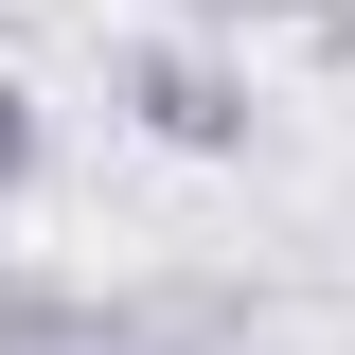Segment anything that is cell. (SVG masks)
<instances>
[{"instance_id":"6da1fadb","label":"cell","mask_w":355,"mask_h":355,"mask_svg":"<svg viewBox=\"0 0 355 355\" xmlns=\"http://www.w3.org/2000/svg\"><path fill=\"white\" fill-rule=\"evenodd\" d=\"M107 107H125L160 160H249L266 142V89L231 36H178V18H142V36H107Z\"/></svg>"},{"instance_id":"7a4b0ae2","label":"cell","mask_w":355,"mask_h":355,"mask_svg":"<svg viewBox=\"0 0 355 355\" xmlns=\"http://www.w3.org/2000/svg\"><path fill=\"white\" fill-rule=\"evenodd\" d=\"M0 355H142V320L107 284H53V266H0Z\"/></svg>"},{"instance_id":"3957f363","label":"cell","mask_w":355,"mask_h":355,"mask_svg":"<svg viewBox=\"0 0 355 355\" xmlns=\"http://www.w3.org/2000/svg\"><path fill=\"white\" fill-rule=\"evenodd\" d=\"M36 178H53V107H36V89H18V71H0V214H18Z\"/></svg>"},{"instance_id":"277c9868","label":"cell","mask_w":355,"mask_h":355,"mask_svg":"<svg viewBox=\"0 0 355 355\" xmlns=\"http://www.w3.org/2000/svg\"><path fill=\"white\" fill-rule=\"evenodd\" d=\"M178 36H284V18H302V0H160Z\"/></svg>"},{"instance_id":"5b68a950","label":"cell","mask_w":355,"mask_h":355,"mask_svg":"<svg viewBox=\"0 0 355 355\" xmlns=\"http://www.w3.org/2000/svg\"><path fill=\"white\" fill-rule=\"evenodd\" d=\"M284 36H302V53H338V71H355V0H302Z\"/></svg>"}]
</instances>
